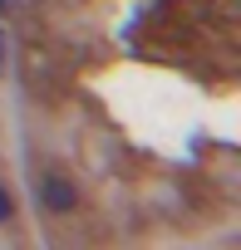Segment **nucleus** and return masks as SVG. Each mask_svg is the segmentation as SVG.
<instances>
[{
    "mask_svg": "<svg viewBox=\"0 0 241 250\" xmlns=\"http://www.w3.org/2000/svg\"><path fill=\"white\" fill-rule=\"evenodd\" d=\"M40 206L45 211H54V216H69L74 206H79V191H74V182L69 177H40Z\"/></svg>",
    "mask_w": 241,
    "mask_h": 250,
    "instance_id": "obj_1",
    "label": "nucleus"
},
{
    "mask_svg": "<svg viewBox=\"0 0 241 250\" xmlns=\"http://www.w3.org/2000/svg\"><path fill=\"white\" fill-rule=\"evenodd\" d=\"M10 216H15V201H10L5 191H0V221H10Z\"/></svg>",
    "mask_w": 241,
    "mask_h": 250,
    "instance_id": "obj_2",
    "label": "nucleus"
}]
</instances>
